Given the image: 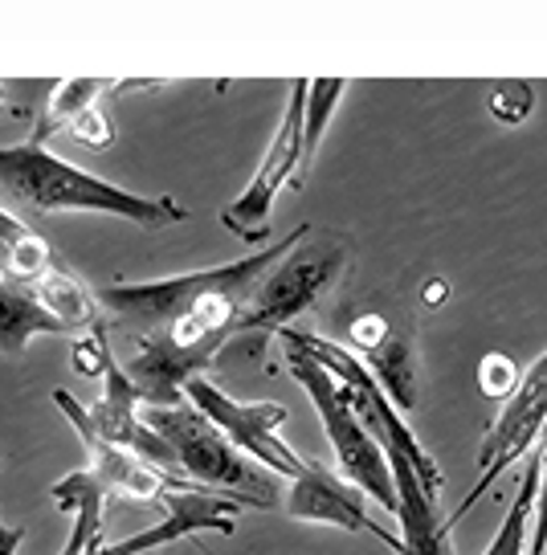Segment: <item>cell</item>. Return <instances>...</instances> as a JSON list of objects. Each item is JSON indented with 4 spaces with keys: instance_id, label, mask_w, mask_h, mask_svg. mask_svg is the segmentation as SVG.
Listing matches in <instances>:
<instances>
[{
    "instance_id": "21",
    "label": "cell",
    "mask_w": 547,
    "mask_h": 555,
    "mask_svg": "<svg viewBox=\"0 0 547 555\" xmlns=\"http://www.w3.org/2000/svg\"><path fill=\"white\" fill-rule=\"evenodd\" d=\"M539 474H544V457H531L527 469H523V478L514 486V499H511V511H507V519L498 527V535L486 543V552L482 555H507L519 535H527L531 531V515H535V494H539Z\"/></svg>"
},
{
    "instance_id": "19",
    "label": "cell",
    "mask_w": 547,
    "mask_h": 555,
    "mask_svg": "<svg viewBox=\"0 0 547 555\" xmlns=\"http://www.w3.org/2000/svg\"><path fill=\"white\" fill-rule=\"evenodd\" d=\"M115 87H119L115 78H66V82H58L50 94L46 115H41V122H37L34 143L50 147V139L58 135V131H66L78 115H86L90 106H99L103 94H115Z\"/></svg>"
},
{
    "instance_id": "25",
    "label": "cell",
    "mask_w": 547,
    "mask_h": 555,
    "mask_svg": "<svg viewBox=\"0 0 547 555\" xmlns=\"http://www.w3.org/2000/svg\"><path fill=\"white\" fill-rule=\"evenodd\" d=\"M539 457H544V474H539V494H535V515H531L527 555H547V450Z\"/></svg>"
},
{
    "instance_id": "11",
    "label": "cell",
    "mask_w": 547,
    "mask_h": 555,
    "mask_svg": "<svg viewBox=\"0 0 547 555\" xmlns=\"http://www.w3.org/2000/svg\"><path fill=\"white\" fill-rule=\"evenodd\" d=\"M143 404H148V400L139 392V384L131 380L127 367L111 356V364H106V372H103V400L86 409V421L94 425V434L103 437V441H111V446H119V450H127V453H136L143 466L160 469V474H168V478H185L171 446L143 421ZM185 482H189V478H185Z\"/></svg>"
},
{
    "instance_id": "6",
    "label": "cell",
    "mask_w": 547,
    "mask_h": 555,
    "mask_svg": "<svg viewBox=\"0 0 547 555\" xmlns=\"http://www.w3.org/2000/svg\"><path fill=\"white\" fill-rule=\"evenodd\" d=\"M282 339H291V344H298L303 351H310V356H315V360H319V364H323L327 372L347 388L352 409H356V416L368 425V434L380 441V450L389 453L393 474L409 469V474L421 478V486H425L429 494L437 499V490H442V469H437V462H433V453L417 441V434L405 425L400 409L389 400V392L380 388V380L368 372V364L359 360L356 351L331 344V339L315 335V331H282Z\"/></svg>"
},
{
    "instance_id": "23",
    "label": "cell",
    "mask_w": 547,
    "mask_h": 555,
    "mask_svg": "<svg viewBox=\"0 0 547 555\" xmlns=\"http://www.w3.org/2000/svg\"><path fill=\"white\" fill-rule=\"evenodd\" d=\"M531 103H535V94H531L527 82H503V87H495V94H491V115H495L498 122H519V119H527Z\"/></svg>"
},
{
    "instance_id": "3",
    "label": "cell",
    "mask_w": 547,
    "mask_h": 555,
    "mask_svg": "<svg viewBox=\"0 0 547 555\" xmlns=\"http://www.w3.org/2000/svg\"><path fill=\"white\" fill-rule=\"evenodd\" d=\"M143 421L171 446L180 474L189 482L205 486L213 494H225L241 506H254V511H274V506L287 503L278 474L257 466L254 457H245L205 413L192 409L189 400L176 404V409L143 404Z\"/></svg>"
},
{
    "instance_id": "14",
    "label": "cell",
    "mask_w": 547,
    "mask_h": 555,
    "mask_svg": "<svg viewBox=\"0 0 547 555\" xmlns=\"http://www.w3.org/2000/svg\"><path fill=\"white\" fill-rule=\"evenodd\" d=\"M53 404L66 413V421L78 429L86 453H90V469L111 486V494H123V499H136V503H164L171 486H185V478H168L160 469L143 466L136 453L111 446L94 434V425L86 421V404H78V397H69L66 388H53ZM196 486V482H192Z\"/></svg>"
},
{
    "instance_id": "20",
    "label": "cell",
    "mask_w": 547,
    "mask_h": 555,
    "mask_svg": "<svg viewBox=\"0 0 547 555\" xmlns=\"http://www.w3.org/2000/svg\"><path fill=\"white\" fill-rule=\"evenodd\" d=\"M343 90H347L343 78H310L307 119H303V164H298V184H294V189H303L310 164L319 156V143H323V131H327V122H331V115H335V106H340Z\"/></svg>"
},
{
    "instance_id": "9",
    "label": "cell",
    "mask_w": 547,
    "mask_h": 555,
    "mask_svg": "<svg viewBox=\"0 0 547 555\" xmlns=\"http://www.w3.org/2000/svg\"><path fill=\"white\" fill-rule=\"evenodd\" d=\"M307 90L310 82L298 78L291 82V99H287V111H282V122L274 131L266 156L257 164L254 180L245 184L233 205L221 212V225L241 237V242H262L270 237V212L278 192L287 184H298V164H303V119H307Z\"/></svg>"
},
{
    "instance_id": "2",
    "label": "cell",
    "mask_w": 547,
    "mask_h": 555,
    "mask_svg": "<svg viewBox=\"0 0 547 555\" xmlns=\"http://www.w3.org/2000/svg\"><path fill=\"white\" fill-rule=\"evenodd\" d=\"M0 189L41 212H106L139 229H168L189 221V208L171 196H139L103 176L82 172L34 139L0 143Z\"/></svg>"
},
{
    "instance_id": "17",
    "label": "cell",
    "mask_w": 547,
    "mask_h": 555,
    "mask_svg": "<svg viewBox=\"0 0 547 555\" xmlns=\"http://www.w3.org/2000/svg\"><path fill=\"white\" fill-rule=\"evenodd\" d=\"M34 295L37 302L50 311V319L62 327V335H74V331H94L99 327V295L78 282V278L69 274V270H50V274L34 282Z\"/></svg>"
},
{
    "instance_id": "22",
    "label": "cell",
    "mask_w": 547,
    "mask_h": 555,
    "mask_svg": "<svg viewBox=\"0 0 547 555\" xmlns=\"http://www.w3.org/2000/svg\"><path fill=\"white\" fill-rule=\"evenodd\" d=\"M66 135H74L78 143L94 147V152H106V147L115 143V122L103 115V106H90L86 115H78V119L69 122Z\"/></svg>"
},
{
    "instance_id": "1",
    "label": "cell",
    "mask_w": 547,
    "mask_h": 555,
    "mask_svg": "<svg viewBox=\"0 0 547 555\" xmlns=\"http://www.w3.org/2000/svg\"><path fill=\"white\" fill-rule=\"evenodd\" d=\"M307 237L310 225H294L287 237H278L274 245H266V249H257V254L241 261H225L217 270L155 278V282H111L106 291H99V302L136 335L160 327V323H171L180 314H233V319H241L257 282Z\"/></svg>"
},
{
    "instance_id": "24",
    "label": "cell",
    "mask_w": 547,
    "mask_h": 555,
    "mask_svg": "<svg viewBox=\"0 0 547 555\" xmlns=\"http://www.w3.org/2000/svg\"><path fill=\"white\" fill-rule=\"evenodd\" d=\"M106 364H111V344H106V327L90 331V339H78L74 344V372L78 376H103Z\"/></svg>"
},
{
    "instance_id": "16",
    "label": "cell",
    "mask_w": 547,
    "mask_h": 555,
    "mask_svg": "<svg viewBox=\"0 0 547 555\" xmlns=\"http://www.w3.org/2000/svg\"><path fill=\"white\" fill-rule=\"evenodd\" d=\"M106 494H111V486H106L90 466L69 469L66 478H58V482L50 486L53 506L74 519V527H69V543L62 547V555H86V552H99V547H103Z\"/></svg>"
},
{
    "instance_id": "29",
    "label": "cell",
    "mask_w": 547,
    "mask_h": 555,
    "mask_svg": "<svg viewBox=\"0 0 547 555\" xmlns=\"http://www.w3.org/2000/svg\"><path fill=\"white\" fill-rule=\"evenodd\" d=\"M527 539H531V531H527V535H519V539H514L511 547H507V555H527Z\"/></svg>"
},
{
    "instance_id": "18",
    "label": "cell",
    "mask_w": 547,
    "mask_h": 555,
    "mask_svg": "<svg viewBox=\"0 0 547 555\" xmlns=\"http://www.w3.org/2000/svg\"><path fill=\"white\" fill-rule=\"evenodd\" d=\"M41 331L62 335V327L50 319V311L37 302L34 286L0 278V351L4 356H21L29 347V339L41 335Z\"/></svg>"
},
{
    "instance_id": "30",
    "label": "cell",
    "mask_w": 547,
    "mask_h": 555,
    "mask_svg": "<svg viewBox=\"0 0 547 555\" xmlns=\"http://www.w3.org/2000/svg\"><path fill=\"white\" fill-rule=\"evenodd\" d=\"M4 106H9V87L0 82V111H4Z\"/></svg>"
},
{
    "instance_id": "10",
    "label": "cell",
    "mask_w": 547,
    "mask_h": 555,
    "mask_svg": "<svg viewBox=\"0 0 547 555\" xmlns=\"http://www.w3.org/2000/svg\"><path fill=\"white\" fill-rule=\"evenodd\" d=\"M544 425H547V351L519 376V384L511 388V397L503 400V413L495 416V425H491V434H486V441H482V450H479V482L470 486V494H466L462 503H458V511L445 519V527H458V522L470 515V506L479 503L482 494H486L514 462H523V453L539 441Z\"/></svg>"
},
{
    "instance_id": "26",
    "label": "cell",
    "mask_w": 547,
    "mask_h": 555,
    "mask_svg": "<svg viewBox=\"0 0 547 555\" xmlns=\"http://www.w3.org/2000/svg\"><path fill=\"white\" fill-rule=\"evenodd\" d=\"M514 367L507 356H486L482 360V388L491 392V397H511V388H514Z\"/></svg>"
},
{
    "instance_id": "12",
    "label": "cell",
    "mask_w": 547,
    "mask_h": 555,
    "mask_svg": "<svg viewBox=\"0 0 547 555\" xmlns=\"http://www.w3.org/2000/svg\"><path fill=\"white\" fill-rule=\"evenodd\" d=\"M164 506H168L164 522L143 527V531L119 539V543H103L99 552H86V555H143V552H155V547H168V543H180V539L196 535V531L233 535V522H238V511H241V503L192 482L171 486L168 494H164Z\"/></svg>"
},
{
    "instance_id": "27",
    "label": "cell",
    "mask_w": 547,
    "mask_h": 555,
    "mask_svg": "<svg viewBox=\"0 0 547 555\" xmlns=\"http://www.w3.org/2000/svg\"><path fill=\"white\" fill-rule=\"evenodd\" d=\"M0 233H4L13 245H21V242H29V237H34V233H29V225H21L17 217H13V212H4V208H0Z\"/></svg>"
},
{
    "instance_id": "8",
    "label": "cell",
    "mask_w": 547,
    "mask_h": 555,
    "mask_svg": "<svg viewBox=\"0 0 547 555\" xmlns=\"http://www.w3.org/2000/svg\"><path fill=\"white\" fill-rule=\"evenodd\" d=\"M185 400H189L196 413H205L217 429H221L233 446H238L245 457H254L257 466H266L278 478H303L310 462H303L298 453L282 441V425H287V404L278 400H233L229 392H221L208 376H196L185 388Z\"/></svg>"
},
{
    "instance_id": "28",
    "label": "cell",
    "mask_w": 547,
    "mask_h": 555,
    "mask_svg": "<svg viewBox=\"0 0 547 555\" xmlns=\"http://www.w3.org/2000/svg\"><path fill=\"white\" fill-rule=\"evenodd\" d=\"M21 539H25V531H21V527H9L4 515H0V555H17Z\"/></svg>"
},
{
    "instance_id": "13",
    "label": "cell",
    "mask_w": 547,
    "mask_h": 555,
    "mask_svg": "<svg viewBox=\"0 0 547 555\" xmlns=\"http://www.w3.org/2000/svg\"><path fill=\"white\" fill-rule=\"evenodd\" d=\"M282 511L298 522H331V527H343V531H368L377 535L380 543H389L393 552L405 555V539L393 535L389 527H380L368 506H364V494H359L352 482H343L340 474L323 469L319 462H310L303 478H294L291 490H287V503Z\"/></svg>"
},
{
    "instance_id": "5",
    "label": "cell",
    "mask_w": 547,
    "mask_h": 555,
    "mask_svg": "<svg viewBox=\"0 0 547 555\" xmlns=\"http://www.w3.org/2000/svg\"><path fill=\"white\" fill-rule=\"evenodd\" d=\"M238 339V319L229 314H180L171 323L131 335L127 376L139 384L152 409L185 404L189 380L205 376V367Z\"/></svg>"
},
{
    "instance_id": "15",
    "label": "cell",
    "mask_w": 547,
    "mask_h": 555,
    "mask_svg": "<svg viewBox=\"0 0 547 555\" xmlns=\"http://www.w3.org/2000/svg\"><path fill=\"white\" fill-rule=\"evenodd\" d=\"M347 339L359 347V360L380 380L400 413L417 409V351L412 339L396 327L389 314L364 311L347 323Z\"/></svg>"
},
{
    "instance_id": "4",
    "label": "cell",
    "mask_w": 547,
    "mask_h": 555,
    "mask_svg": "<svg viewBox=\"0 0 547 555\" xmlns=\"http://www.w3.org/2000/svg\"><path fill=\"white\" fill-rule=\"evenodd\" d=\"M282 344H287V372L298 380V388L307 392L319 421H323L331 453H335V466H340V478L356 486L364 499H372L389 515H396L400 499H396V478H393V466H389V453L380 450V441L368 434V425L356 416L352 400H347V388L310 351H303L291 339H282Z\"/></svg>"
},
{
    "instance_id": "7",
    "label": "cell",
    "mask_w": 547,
    "mask_h": 555,
    "mask_svg": "<svg viewBox=\"0 0 547 555\" xmlns=\"http://www.w3.org/2000/svg\"><path fill=\"white\" fill-rule=\"evenodd\" d=\"M343 266H347V245L340 237H323L310 229L307 242L294 245L291 254L254 286V295L238 319V344L291 331L294 319L307 314L335 286Z\"/></svg>"
}]
</instances>
